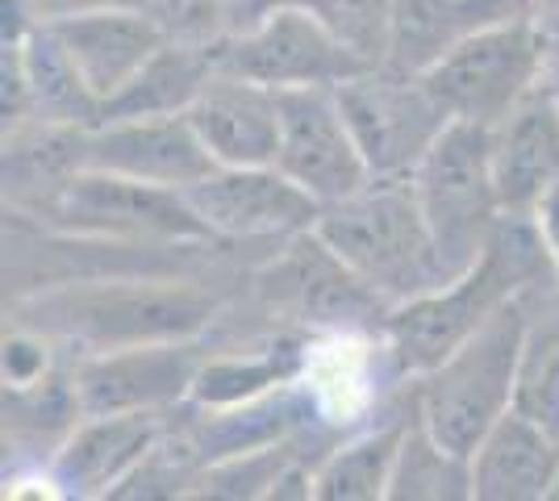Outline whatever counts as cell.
Segmentation results:
<instances>
[{
    "mask_svg": "<svg viewBox=\"0 0 559 501\" xmlns=\"http://www.w3.org/2000/svg\"><path fill=\"white\" fill-rule=\"evenodd\" d=\"M556 285V255L543 239L535 214H501L485 255L443 288H430L421 297L393 306L380 338L396 372L418 381L447 356H455L513 297Z\"/></svg>",
    "mask_w": 559,
    "mask_h": 501,
    "instance_id": "obj_1",
    "label": "cell"
},
{
    "mask_svg": "<svg viewBox=\"0 0 559 501\" xmlns=\"http://www.w3.org/2000/svg\"><path fill=\"white\" fill-rule=\"evenodd\" d=\"M313 230L393 306L447 285V267L409 180H372L347 201H330Z\"/></svg>",
    "mask_w": 559,
    "mask_h": 501,
    "instance_id": "obj_2",
    "label": "cell"
},
{
    "mask_svg": "<svg viewBox=\"0 0 559 501\" xmlns=\"http://www.w3.org/2000/svg\"><path fill=\"white\" fill-rule=\"evenodd\" d=\"M543 288L513 297L510 306L492 313L480 331L467 338L455 356L418 377L414 406L430 434L455 455H476L480 439L513 409L518 359L531 326V306Z\"/></svg>",
    "mask_w": 559,
    "mask_h": 501,
    "instance_id": "obj_3",
    "label": "cell"
},
{
    "mask_svg": "<svg viewBox=\"0 0 559 501\" xmlns=\"http://www.w3.org/2000/svg\"><path fill=\"white\" fill-rule=\"evenodd\" d=\"M210 293L192 285H159V281H105L93 288H63L34 301L25 318L43 334L71 338L88 351L139 347V343H176L197 338L213 322Z\"/></svg>",
    "mask_w": 559,
    "mask_h": 501,
    "instance_id": "obj_4",
    "label": "cell"
},
{
    "mask_svg": "<svg viewBox=\"0 0 559 501\" xmlns=\"http://www.w3.org/2000/svg\"><path fill=\"white\" fill-rule=\"evenodd\" d=\"M421 217L435 235L447 281L464 276L485 255L506 214L492 176V130L476 121H451L409 176Z\"/></svg>",
    "mask_w": 559,
    "mask_h": 501,
    "instance_id": "obj_5",
    "label": "cell"
},
{
    "mask_svg": "<svg viewBox=\"0 0 559 501\" xmlns=\"http://www.w3.org/2000/svg\"><path fill=\"white\" fill-rule=\"evenodd\" d=\"M547 34L538 22H510L472 29L421 72L426 88L443 105L451 121L497 126L543 80Z\"/></svg>",
    "mask_w": 559,
    "mask_h": 501,
    "instance_id": "obj_6",
    "label": "cell"
},
{
    "mask_svg": "<svg viewBox=\"0 0 559 501\" xmlns=\"http://www.w3.org/2000/svg\"><path fill=\"white\" fill-rule=\"evenodd\" d=\"M63 235L114 242H213L185 189L146 184L105 167H80L43 217Z\"/></svg>",
    "mask_w": 559,
    "mask_h": 501,
    "instance_id": "obj_7",
    "label": "cell"
},
{
    "mask_svg": "<svg viewBox=\"0 0 559 501\" xmlns=\"http://www.w3.org/2000/svg\"><path fill=\"white\" fill-rule=\"evenodd\" d=\"M334 93L355 143L368 159L372 180H409L426 159V151L451 126V114L414 72L372 68L364 75H350Z\"/></svg>",
    "mask_w": 559,
    "mask_h": 501,
    "instance_id": "obj_8",
    "label": "cell"
},
{
    "mask_svg": "<svg viewBox=\"0 0 559 501\" xmlns=\"http://www.w3.org/2000/svg\"><path fill=\"white\" fill-rule=\"evenodd\" d=\"M217 68L267 88H338L350 75L372 72L355 50H347L313 13L284 4L255 34L217 43Z\"/></svg>",
    "mask_w": 559,
    "mask_h": 501,
    "instance_id": "obj_9",
    "label": "cell"
},
{
    "mask_svg": "<svg viewBox=\"0 0 559 501\" xmlns=\"http://www.w3.org/2000/svg\"><path fill=\"white\" fill-rule=\"evenodd\" d=\"M259 293L272 306L334 331L380 334L393 313V301L380 297L359 272H350L318 230H301L288 239V251L259 276Z\"/></svg>",
    "mask_w": 559,
    "mask_h": 501,
    "instance_id": "obj_10",
    "label": "cell"
},
{
    "mask_svg": "<svg viewBox=\"0 0 559 501\" xmlns=\"http://www.w3.org/2000/svg\"><path fill=\"white\" fill-rule=\"evenodd\" d=\"M280 100L276 167L313 192L322 205L347 201L372 184L368 159L350 134L334 88H284Z\"/></svg>",
    "mask_w": 559,
    "mask_h": 501,
    "instance_id": "obj_11",
    "label": "cell"
},
{
    "mask_svg": "<svg viewBox=\"0 0 559 501\" xmlns=\"http://www.w3.org/2000/svg\"><path fill=\"white\" fill-rule=\"evenodd\" d=\"M205 363L197 338L139 343L93 351L71 368L75 397L84 414H126V409H176L188 402L192 381Z\"/></svg>",
    "mask_w": 559,
    "mask_h": 501,
    "instance_id": "obj_12",
    "label": "cell"
},
{
    "mask_svg": "<svg viewBox=\"0 0 559 501\" xmlns=\"http://www.w3.org/2000/svg\"><path fill=\"white\" fill-rule=\"evenodd\" d=\"M185 192L217 239H293L313 230L322 214V201L288 180L276 164L213 167Z\"/></svg>",
    "mask_w": 559,
    "mask_h": 501,
    "instance_id": "obj_13",
    "label": "cell"
},
{
    "mask_svg": "<svg viewBox=\"0 0 559 501\" xmlns=\"http://www.w3.org/2000/svg\"><path fill=\"white\" fill-rule=\"evenodd\" d=\"M167 409L84 414L50 460V485L63 498H114L159 448Z\"/></svg>",
    "mask_w": 559,
    "mask_h": 501,
    "instance_id": "obj_14",
    "label": "cell"
},
{
    "mask_svg": "<svg viewBox=\"0 0 559 501\" xmlns=\"http://www.w3.org/2000/svg\"><path fill=\"white\" fill-rule=\"evenodd\" d=\"M84 167L121 171L164 189H192L205 180L213 159L185 114L176 118H126L84 130Z\"/></svg>",
    "mask_w": 559,
    "mask_h": 501,
    "instance_id": "obj_15",
    "label": "cell"
},
{
    "mask_svg": "<svg viewBox=\"0 0 559 501\" xmlns=\"http://www.w3.org/2000/svg\"><path fill=\"white\" fill-rule=\"evenodd\" d=\"M217 167H263L276 164L280 151V100L276 88L242 80L230 72H213L185 114Z\"/></svg>",
    "mask_w": 559,
    "mask_h": 501,
    "instance_id": "obj_16",
    "label": "cell"
},
{
    "mask_svg": "<svg viewBox=\"0 0 559 501\" xmlns=\"http://www.w3.org/2000/svg\"><path fill=\"white\" fill-rule=\"evenodd\" d=\"M492 176L506 214H535L559 184V100L547 80L492 126Z\"/></svg>",
    "mask_w": 559,
    "mask_h": 501,
    "instance_id": "obj_17",
    "label": "cell"
},
{
    "mask_svg": "<svg viewBox=\"0 0 559 501\" xmlns=\"http://www.w3.org/2000/svg\"><path fill=\"white\" fill-rule=\"evenodd\" d=\"M59 43L68 47L71 63L80 68L84 84L100 96V105L117 96L142 63L164 47V29L142 9H93V13H68L47 22Z\"/></svg>",
    "mask_w": 559,
    "mask_h": 501,
    "instance_id": "obj_18",
    "label": "cell"
},
{
    "mask_svg": "<svg viewBox=\"0 0 559 501\" xmlns=\"http://www.w3.org/2000/svg\"><path fill=\"white\" fill-rule=\"evenodd\" d=\"M559 480V434L510 409L472 455V489L480 501H538Z\"/></svg>",
    "mask_w": 559,
    "mask_h": 501,
    "instance_id": "obj_19",
    "label": "cell"
},
{
    "mask_svg": "<svg viewBox=\"0 0 559 501\" xmlns=\"http://www.w3.org/2000/svg\"><path fill=\"white\" fill-rule=\"evenodd\" d=\"M80 167H84V130L47 126V121L4 126V201L17 214L47 217Z\"/></svg>",
    "mask_w": 559,
    "mask_h": 501,
    "instance_id": "obj_20",
    "label": "cell"
},
{
    "mask_svg": "<svg viewBox=\"0 0 559 501\" xmlns=\"http://www.w3.org/2000/svg\"><path fill=\"white\" fill-rule=\"evenodd\" d=\"M213 72H217V47L164 43L121 93L105 100L100 126L126 118H176V114H188L192 100L201 96V88L213 80Z\"/></svg>",
    "mask_w": 559,
    "mask_h": 501,
    "instance_id": "obj_21",
    "label": "cell"
},
{
    "mask_svg": "<svg viewBox=\"0 0 559 501\" xmlns=\"http://www.w3.org/2000/svg\"><path fill=\"white\" fill-rule=\"evenodd\" d=\"M25 80H29V121L71 126V130H96L100 126V96L84 84L80 68L71 63L68 47L47 22H38L22 38Z\"/></svg>",
    "mask_w": 559,
    "mask_h": 501,
    "instance_id": "obj_22",
    "label": "cell"
},
{
    "mask_svg": "<svg viewBox=\"0 0 559 501\" xmlns=\"http://www.w3.org/2000/svg\"><path fill=\"white\" fill-rule=\"evenodd\" d=\"M418 414V406H414ZM414 414H401L389 427L368 430L359 439H350L313 468V498L318 501H376L389 498V480H393L401 443L414 427Z\"/></svg>",
    "mask_w": 559,
    "mask_h": 501,
    "instance_id": "obj_23",
    "label": "cell"
},
{
    "mask_svg": "<svg viewBox=\"0 0 559 501\" xmlns=\"http://www.w3.org/2000/svg\"><path fill=\"white\" fill-rule=\"evenodd\" d=\"M297 372H301V351L293 343L272 347L267 356H205L197 381H192V393H188V406H247L280 384H293Z\"/></svg>",
    "mask_w": 559,
    "mask_h": 501,
    "instance_id": "obj_24",
    "label": "cell"
},
{
    "mask_svg": "<svg viewBox=\"0 0 559 501\" xmlns=\"http://www.w3.org/2000/svg\"><path fill=\"white\" fill-rule=\"evenodd\" d=\"M389 498L393 501L476 498V489H472V460L443 448V443L430 434V427L421 422V414H414V427H409L405 443H401L393 480H389Z\"/></svg>",
    "mask_w": 559,
    "mask_h": 501,
    "instance_id": "obj_25",
    "label": "cell"
},
{
    "mask_svg": "<svg viewBox=\"0 0 559 501\" xmlns=\"http://www.w3.org/2000/svg\"><path fill=\"white\" fill-rule=\"evenodd\" d=\"M513 409L543 422L559 434V301L531 306V326L518 359V384H513Z\"/></svg>",
    "mask_w": 559,
    "mask_h": 501,
    "instance_id": "obj_26",
    "label": "cell"
},
{
    "mask_svg": "<svg viewBox=\"0 0 559 501\" xmlns=\"http://www.w3.org/2000/svg\"><path fill=\"white\" fill-rule=\"evenodd\" d=\"M455 38H464L455 0H393V47L384 68L421 75Z\"/></svg>",
    "mask_w": 559,
    "mask_h": 501,
    "instance_id": "obj_27",
    "label": "cell"
},
{
    "mask_svg": "<svg viewBox=\"0 0 559 501\" xmlns=\"http://www.w3.org/2000/svg\"><path fill=\"white\" fill-rule=\"evenodd\" d=\"M293 4L305 9V13H313L364 63H372V68L389 63V47H393V0H293Z\"/></svg>",
    "mask_w": 559,
    "mask_h": 501,
    "instance_id": "obj_28",
    "label": "cell"
},
{
    "mask_svg": "<svg viewBox=\"0 0 559 501\" xmlns=\"http://www.w3.org/2000/svg\"><path fill=\"white\" fill-rule=\"evenodd\" d=\"M146 13L164 29L167 43H185V47H217V43H226L222 0H151Z\"/></svg>",
    "mask_w": 559,
    "mask_h": 501,
    "instance_id": "obj_29",
    "label": "cell"
},
{
    "mask_svg": "<svg viewBox=\"0 0 559 501\" xmlns=\"http://www.w3.org/2000/svg\"><path fill=\"white\" fill-rule=\"evenodd\" d=\"M543 0H455V17L460 29H489V25H510V22H535Z\"/></svg>",
    "mask_w": 559,
    "mask_h": 501,
    "instance_id": "obj_30",
    "label": "cell"
},
{
    "mask_svg": "<svg viewBox=\"0 0 559 501\" xmlns=\"http://www.w3.org/2000/svg\"><path fill=\"white\" fill-rule=\"evenodd\" d=\"M43 377H47V343L29 331L4 338V384L9 389H29Z\"/></svg>",
    "mask_w": 559,
    "mask_h": 501,
    "instance_id": "obj_31",
    "label": "cell"
},
{
    "mask_svg": "<svg viewBox=\"0 0 559 501\" xmlns=\"http://www.w3.org/2000/svg\"><path fill=\"white\" fill-rule=\"evenodd\" d=\"M284 4L293 0H222V17H226V38L255 34L267 17H276Z\"/></svg>",
    "mask_w": 559,
    "mask_h": 501,
    "instance_id": "obj_32",
    "label": "cell"
},
{
    "mask_svg": "<svg viewBox=\"0 0 559 501\" xmlns=\"http://www.w3.org/2000/svg\"><path fill=\"white\" fill-rule=\"evenodd\" d=\"M151 0H29V9L38 13V22H55L68 13H93V9H142L146 13Z\"/></svg>",
    "mask_w": 559,
    "mask_h": 501,
    "instance_id": "obj_33",
    "label": "cell"
},
{
    "mask_svg": "<svg viewBox=\"0 0 559 501\" xmlns=\"http://www.w3.org/2000/svg\"><path fill=\"white\" fill-rule=\"evenodd\" d=\"M535 222H538V230H543V239H547V247H551V255H556V267H559V184L535 205Z\"/></svg>",
    "mask_w": 559,
    "mask_h": 501,
    "instance_id": "obj_34",
    "label": "cell"
},
{
    "mask_svg": "<svg viewBox=\"0 0 559 501\" xmlns=\"http://www.w3.org/2000/svg\"><path fill=\"white\" fill-rule=\"evenodd\" d=\"M543 80H547V88L556 93L559 100V38H547V63H543Z\"/></svg>",
    "mask_w": 559,
    "mask_h": 501,
    "instance_id": "obj_35",
    "label": "cell"
},
{
    "mask_svg": "<svg viewBox=\"0 0 559 501\" xmlns=\"http://www.w3.org/2000/svg\"><path fill=\"white\" fill-rule=\"evenodd\" d=\"M535 22L543 25V34H547V38H559V0H543Z\"/></svg>",
    "mask_w": 559,
    "mask_h": 501,
    "instance_id": "obj_36",
    "label": "cell"
}]
</instances>
